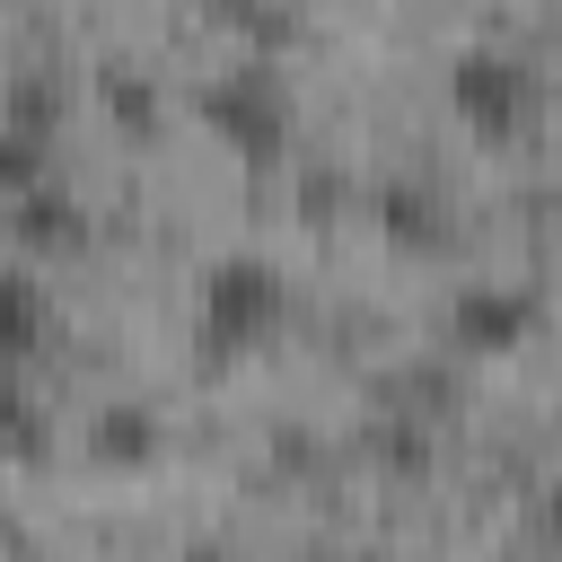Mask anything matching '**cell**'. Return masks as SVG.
I'll use <instances>...</instances> for the list:
<instances>
[{"instance_id":"6da1fadb","label":"cell","mask_w":562,"mask_h":562,"mask_svg":"<svg viewBox=\"0 0 562 562\" xmlns=\"http://www.w3.org/2000/svg\"><path fill=\"white\" fill-rule=\"evenodd\" d=\"M281 316H290V290H281V272L263 255L211 263L202 272V299H193V351H202V369H228V360L263 351L281 334Z\"/></svg>"},{"instance_id":"7a4b0ae2","label":"cell","mask_w":562,"mask_h":562,"mask_svg":"<svg viewBox=\"0 0 562 562\" xmlns=\"http://www.w3.org/2000/svg\"><path fill=\"white\" fill-rule=\"evenodd\" d=\"M202 123H211V140H228V149L255 158V167L290 158V140H299V105H290V88H281L263 61L220 70V79L202 88Z\"/></svg>"},{"instance_id":"3957f363","label":"cell","mask_w":562,"mask_h":562,"mask_svg":"<svg viewBox=\"0 0 562 562\" xmlns=\"http://www.w3.org/2000/svg\"><path fill=\"white\" fill-rule=\"evenodd\" d=\"M448 105H457V123H474L483 140H518L536 114H544V79L518 61V53H457V70H448Z\"/></svg>"},{"instance_id":"277c9868","label":"cell","mask_w":562,"mask_h":562,"mask_svg":"<svg viewBox=\"0 0 562 562\" xmlns=\"http://www.w3.org/2000/svg\"><path fill=\"white\" fill-rule=\"evenodd\" d=\"M536 290H457V307H448V342L465 351V360H501V351H518L527 334H536Z\"/></svg>"},{"instance_id":"5b68a950","label":"cell","mask_w":562,"mask_h":562,"mask_svg":"<svg viewBox=\"0 0 562 562\" xmlns=\"http://www.w3.org/2000/svg\"><path fill=\"white\" fill-rule=\"evenodd\" d=\"M53 334V299L35 272H0V378H18Z\"/></svg>"},{"instance_id":"8992f818","label":"cell","mask_w":562,"mask_h":562,"mask_svg":"<svg viewBox=\"0 0 562 562\" xmlns=\"http://www.w3.org/2000/svg\"><path fill=\"white\" fill-rule=\"evenodd\" d=\"M18 237H26V246H79L88 220H79V202H61L53 184H35V193H18Z\"/></svg>"},{"instance_id":"52a82bcc","label":"cell","mask_w":562,"mask_h":562,"mask_svg":"<svg viewBox=\"0 0 562 562\" xmlns=\"http://www.w3.org/2000/svg\"><path fill=\"white\" fill-rule=\"evenodd\" d=\"M35 184H53V140L26 132V123H0V193L18 202V193H35Z\"/></svg>"},{"instance_id":"ba28073f","label":"cell","mask_w":562,"mask_h":562,"mask_svg":"<svg viewBox=\"0 0 562 562\" xmlns=\"http://www.w3.org/2000/svg\"><path fill=\"white\" fill-rule=\"evenodd\" d=\"M158 448V430H149V413H132V404H114L105 413V430H97V457H114V465H132V457H149Z\"/></svg>"}]
</instances>
